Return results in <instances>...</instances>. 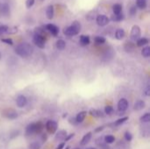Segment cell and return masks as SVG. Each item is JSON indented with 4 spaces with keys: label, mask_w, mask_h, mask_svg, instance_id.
<instances>
[{
    "label": "cell",
    "mask_w": 150,
    "mask_h": 149,
    "mask_svg": "<svg viewBox=\"0 0 150 149\" xmlns=\"http://www.w3.org/2000/svg\"><path fill=\"white\" fill-rule=\"evenodd\" d=\"M33 52V47L31 44L27 43V42H23V43H20L18 44L16 48H15V53L23 57V58H26V57H29L30 55H32Z\"/></svg>",
    "instance_id": "obj_1"
},
{
    "label": "cell",
    "mask_w": 150,
    "mask_h": 149,
    "mask_svg": "<svg viewBox=\"0 0 150 149\" xmlns=\"http://www.w3.org/2000/svg\"><path fill=\"white\" fill-rule=\"evenodd\" d=\"M81 31V24L78 21H74L70 26H68L63 29V33L67 36H76Z\"/></svg>",
    "instance_id": "obj_2"
},
{
    "label": "cell",
    "mask_w": 150,
    "mask_h": 149,
    "mask_svg": "<svg viewBox=\"0 0 150 149\" xmlns=\"http://www.w3.org/2000/svg\"><path fill=\"white\" fill-rule=\"evenodd\" d=\"M33 43L40 48H44L45 47V42H46V40H45V37L42 36V35H39V34H35L34 33V36L33 38Z\"/></svg>",
    "instance_id": "obj_3"
},
{
    "label": "cell",
    "mask_w": 150,
    "mask_h": 149,
    "mask_svg": "<svg viewBox=\"0 0 150 149\" xmlns=\"http://www.w3.org/2000/svg\"><path fill=\"white\" fill-rule=\"evenodd\" d=\"M141 34H142L141 28H140L138 25H134V26L132 27L131 33H130L131 40H134V41H137V40L141 38Z\"/></svg>",
    "instance_id": "obj_4"
},
{
    "label": "cell",
    "mask_w": 150,
    "mask_h": 149,
    "mask_svg": "<svg viewBox=\"0 0 150 149\" xmlns=\"http://www.w3.org/2000/svg\"><path fill=\"white\" fill-rule=\"evenodd\" d=\"M58 125L54 120H48L46 124V129L49 133H54L57 130Z\"/></svg>",
    "instance_id": "obj_5"
},
{
    "label": "cell",
    "mask_w": 150,
    "mask_h": 149,
    "mask_svg": "<svg viewBox=\"0 0 150 149\" xmlns=\"http://www.w3.org/2000/svg\"><path fill=\"white\" fill-rule=\"evenodd\" d=\"M96 21H97V24H98L99 26H105V25H106L109 23L110 19H109V18H108L107 16L101 14V15H98V16H97Z\"/></svg>",
    "instance_id": "obj_6"
},
{
    "label": "cell",
    "mask_w": 150,
    "mask_h": 149,
    "mask_svg": "<svg viewBox=\"0 0 150 149\" xmlns=\"http://www.w3.org/2000/svg\"><path fill=\"white\" fill-rule=\"evenodd\" d=\"M128 108V102L126 98H121L118 103V111L124 113Z\"/></svg>",
    "instance_id": "obj_7"
},
{
    "label": "cell",
    "mask_w": 150,
    "mask_h": 149,
    "mask_svg": "<svg viewBox=\"0 0 150 149\" xmlns=\"http://www.w3.org/2000/svg\"><path fill=\"white\" fill-rule=\"evenodd\" d=\"M3 115L9 119H15L18 117V113L13 109H6L3 112Z\"/></svg>",
    "instance_id": "obj_8"
},
{
    "label": "cell",
    "mask_w": 150,
    "mask_h": 149,
    "mask_svg": "<svg viewBox=\"0 0 150 149\" xmlns=\"http://www.w3.org/2000/svg\"><path fill=\"white\" fill-rule=\"evenodd\" d=\"M46 29L47 31H48L53 36H57L59 33V27L54 24H47L46 25Z\"/></svg>",
    "instance_id": "obj_9"
},
{
    "label": "cell",
    "mask_w": 150,
    "mask_h": 149,
    "mask_svg": "<svg viewBox=\"0 0 150 149\" xmlns=\"http://www.w3.org/2000/svg\"><path fill=\"white\" fill-rule=\"evenodd\" d=\"M10 14V7L6 3L0 2V16H8Z\"/></svg>",
    "instance_id": "obj_10"
},
{
    "label": "cell",
    "mask_w": 150,
    "mask_h": 149,
    "mask_svg": "<svg viewBox=\"0 0 150 149\" xmlns=\"http://www.w3.org/2000/svg\"><path fill=\"white\" fill-rule=\"evenodd\" d=\"M37 133V128H36V123H32V124H29L27 126H26V129H25V134L27 136H30V135H33Z\"/></svg>",
    "instance_id": "obj_11"
},
{
    "label": "cell",
    "mask_w": 150,
    "mask_h": 149,
    "mask_svg": "<svg viewBox=\"0 0 150 149\" xmlns=\"http://www.w3.org/2000/svg\"><path fill=\"white\" fill-rule=\"evenodd\" d=\"M67 131L66 130H61L59 131L56 134H55V137H54V141L56 142H60V141H64L65 138L67 137Z\"/></svg>",
    "instance_id": "obj_12"
},
{
    "label": "cell",
    "mask_w": 150,
    "mask_h": 149,
    "mask_svg": "<svg viewBox=\"0 0 150 149\" xmlns=\"http://www.w3.org/2000/svg\"><path fill=\"white\" fill-rule=\"evenodd\" d=\"M26 103H27V99H26V97H25V96H23V95H19V96L17 97V99H16V104H17V105H18L19 108L25 107V105H26Z\"/></svg>",
    "instance_id": "obj_13"
},
{
    "label": "cell",
    "mask_w": 150,
    "mask_h": 149,
    "mask_svg": "<svg viewBox=\"0 0 150 149\" xmlns=\"http://www.w3.org/2000/svg\"><path fill=\"white\" fill-rule=\"evenodd\" d=\"M89 113L91 116H92L94 118H102L105 116L104 113L102 112V111L98 110V109H91V110H90Z\"/></svg>",
    "instance_id": "obj_14"
},
{
    "label": "cell",
    "mask_w": 150,
    "mask_h": 149,
    "mask_svg": "<svg viewBox=\"0 0 150 149\" xmlns=\"http://www.w3.org/2000/svg\"><path fill=\"white\" fill-rule=\"evenodd\" d=\"M54 15V9L53 5H48L46 9V16L48 19H52Z\"/></svg>",
    "instance_id": "obj_15"
},
{
    "label": "cell",
    "mask_w": 150,
    "mask_h": 149,
    "mask_svg": "<svg viewBox=\"0 0 150 149\" xmlns=\"http://www.w3.org/2000/svg\"><path fill=\"white\" fill-rule=\"evenodd\" d=\"M146 106V103L143 100H138L135 102L134 105V109L135 111H141L142 109H144Z\"/></svg>",
    "instance_id": "obj_16"
},
{
    "label": "cell",
    "mask_w": 150,
    "mask_h": 149,
    "mask_svg": "<svg viewBox=\"0 0 150 149\" xmlns=\"http://www.w3.org/2000/svg\"><path fill=\"white\" fill-rule=\"evenodd\" d=\"M91 136H92V133H91V132L87 133L83 137V139L81 140L80 144H81L82 146H85V145H87V144L90 142V141H91Z\"/></svg>",
    "instance_id": "obj_17"
},
{
    "label": "cell",
    "mask_w": 150,
    "mask_h": 149,
    "mask_svg": "<svg viewBox=\"0 0 150 149\" xmlns=\"http://www.w3.org/2000/svg\"><path fill=\"white\" fill-rule=\"evenodd\" d=\"M91 43L90 36L88 35H81L80 36V44L82 46H87Z\"/></svg>",
    "instance_id": "obj_18"
},
{
    "label": "cell",
    "mask_w": 150,
    "mask_h": 149,
    "mask_svg": "<svg viewBox=\"0 0 150 149\" xmlns=\"http://www.w3.org/2000/svg\"><path fill=\"white\" fill-rule=\"evenodd\" d=\"M86 115H87V112H85V111L80 112L76 115V122H77V123H82V122H83V120L85 119Z\"/></svg>",
    "instance_id": "obj_19"
},
{
    "label": "cell",
    "mask_w": 150,
    "mask_h": 149,
    "mask_svg": "<svg viewBox=\"0 0 150 149\" xmlns=\"http://www.w3.org/2000/svg\"><path fill=\"white\" fill-rule=\"evenodd\" d=\"M112 11H113V13L115 15L122 13V5L120 4H115L112 6Z\"/></svg>",
    "instance_id": "obj_20"
},
{
    "label": "cell",
    "mask_w": 150,
    "mask_h": 149,
    "mask_svg": "<svg viewBox=\"0 0 150 149\" xmlns=\"http://www.w3.org/2000/svg\"><path fill=\"white\" fill-rule=\"evenodd\" d=\"M125 34H126V32H125V31L123 30V29H121V28H120V29H118L116 32H115V38L117 39V40H122L124 37H125Z\"/></svg>",
    "instance_id": "obj_21"
},
{
    "label": "cell",
    "mask_w": 150,
    "mask_h": 149,
    "mask_svg": "<svg viewBox=\"0 0 150 149\" xmlns=\"http://www.w3.org/2000/svg\"><path fill=\"white\" fill-rule=\"evenodd\" d=\"M55 46H56V48L58 50H63L65 48V47H66V42L63 40H58L56 41Z\"/></svg>",
    "instance_id": "obj_22"
},
{
    "label": "cell",
    "mask_w": 150,
    "mask_h": 149,
    "mask_svg": "<svg viewBox=\"0 0 150 149\" xmlns=\"http://www.w3.org/2000/svg\"><path fill=\"white\" fill-rule=\"evenodd\" d=\"M138 8L143 10L147 7V0H136V5Z\"/></svg>",
    "instance_id": "obj_23"
},
{
    "label": "cell",
    "mask_w": 150,
    "mask_h": 149,
    "mask_svg": "<svg viewBox=\"0 0 150 149\" xmlns=\"http://www.w3.org/2000/svg\"><path fill=\"white\" fill-rule=\"evenodd\" d=\"M149 43V40L147 38H140L137 41H136V44L138 47H143V46H146L147 44Z\"/></svg>",
    "instance_id": "obj_24"
},
{
    "label": "cell",
    "mask_w": 150,
    "mask_h": 149,
    "mask_svg": "<svg viewBox=\"0 0 150 149\" xmlns=\"http://www.w3.org/2000/svg\"><path fill=\"white\" fill-rule=\"evenodd\" d=\"M111 19H112V21H114V22H120V21H122V20L124 19V15H123L122 13L118 14V15H115V14H114V15L112 16Z\"/></svg>",
    "instance_id": "obj_25"
},
{
    "label": "cell",
    "mask_w": 150,
    "mask_h": 149,
    "mask_svg": "<svg viewBox=\"0 0 150 149\" xmlns=\"http://www.w3.org/2000/svg\"><path fill=\"white\" fill-rule=\"evenodd\" d=\"M134 47H135V46L132 42H127L125 45V50L127 52H133L134 50Z\"/></svg>",
    "instance_id": "obj_26"
},
{
    "label": "cell",
    "mask_w": 150,
    "mask_h": 149,
    "mask_svg": "<svg viewBox=\"0 0 150 149\" xmlns=\"http://www.w3.org/2000/svg\"><path fill=\"white\" fill-rule=\"evenodd\" d=\"M142 54L145 58H149L150 56V47H145L142 50Z\"/></svg>",
    "instance_id": "obj_27"
},
{
    "label": "cell",
    "mask_w": 150,
    "mask_h": 149,
    "mask_svg": "<svg viewBox=\"0 0 150 149\" xmlns=\"http://www.w3.org/2000/svg\"><path fill=\"white\" fill-rule=\"evenodd\" d=\"M104 140L106 144H112L115 141V137L112 135H106Z\"/></svg>",
    "instance_id": "obj_28"
},
{
    "label": "cell",
    "mask_w": 150,
    "mask_h": 149,
    "mask_svg": "<svg viewBox=\"0 0 150 149\" xmlns=\"http://www.w3.org/2000/svg\"><path fill=\"white\" fill-rule=\"evenodd\" d=\"M140 120H141V122H142V123H149L150 121V114L149 113H148V112L145 113L143 116L141 117Z\"/></svg>",
    "instance_id": "obj_29"
},
{
    "label": "cell",
    "mask_w": 150,
    "mask_h": 149,
    "mask_svg": "<svg viewBox=\"0 0 150 149\" xmlns=\"http://www.w3.org/2000/svg\"><path fill=\"white\" fill-rule=\"evenodd\" d=\"M94 40H95V42H96L97 44H98V45L104 44V43L105 42V39L104 37H102V36H97V37H95Z\"/></svg>",
    "instance_id": "obj_30"
},
{
    "label": "cell",
    "mask_w": 150,
    "mask_h": 149,
    "mask_svg": "<svg viewBox=\"0 0 150 149\" xmlns=\"http://www.w3.org/2000/svg\"><path fill=\"white\" fill-rule=\"evenodd\" d=\"M127 119H128V117H123V118L118 119V120L114 123V125H115V126H120V125L124 124L125 122H127Z\"/></svg>",
    "instance_id": "obj_31"
},
{
    "label": "cell",
    "mask_w": 150,
    "mask_h": 149,
    "mask_svg": "<svg viewBox=\"0 0 150 149\" xmlns=\"http://www.w3.org/2000/svg\"><path fill=\"white\" fill-rule=\"evenodd\" d=\"M18 32V27L17 26H12V27H8L6 33L8 34H14Z\"/></svg>",
    "instance_id": "obj_32"
},
{
    "label": "cell",
    "mask_w": 150,
    "mask_h": 149,
    "mask_svg": "<svg viewBox=\"0 0 150 149\" xmlns=\"http://www.w3.org/2000/svg\"><path fill=\"white\" fill-rule=\"evenodd\" d=\"M112 112H113V108H112V105H106V106H105V112L106 114H111V113H112Z\"/></svg>",
    "instance_id": "obj_33"
},
{
    "label": "cell",
    "mask_w": 150,
    "mask_h": 149,
    "mask_svg": "<svg viewBox=\"0 0 150 149\" xmlns=\"http://www.w3.org/2000/svg\"><path fill=\"white\" fill-rule=\"evenodd\" d=\"M125 140H126L127 141H131L133 140V135H132V133H129V132H126V133H125Z\"/></svg>",
    "instance_id": "obj_34"
},
{
    "label": "cell",
    "mask_w": 150,
    "mask_h": 149,
    "mask_svg": "<svg viewBox=\"0 0 150 149\" xmlns=\"http://www.w3.org/2000/svg\"><path fill=\"white\" fill-rule=\"evenodd\" d=\"M8 29V26L5 25H0V35L6 33V31Z\"/></svg>",
    "instance_id": "obj_35"
},
{
    "label": "cell",
    "mask_w": 150,
    "mask_h": 149,
    "mask_svg": "<svg viewBox=\"0 0 150 149\" xmlns=\"http://www.w3.org/2000/svg\"><path fill=\"white\" fill-rule=\"evenodd\" d=\"M35 0H26L25 1V6L27 9H30L31 7H33V5L34 4Z\"/></svg>",
    "instance_id": "obj_36"
},
{
    "label": "cell",
    "mask_w": 150,
    "mask_h": 149,
    "mask_svg": "<svg viewBox=\"0 0 150 149\" xmlns=\"http://www.w3.org/2000/svg\"><path fill=\"white\" fill-rule=\"evenodd\" d=\"M2 42L5 43V44H7V45H11V46H12V45H13V41H12V40H11V39H10V38L2 39Z\"/></svg>",
    "instance_id": "obj_37"
},
{
    "label": "cell",
    "mask_w": 150,
    "mask_h": 149,
    "mask_svg": "<svg viewBox=\"0 0 150 149\" xmlns=\"http://www.w3.org/2000/svg\"><path fill=\"white\" fill-rule=\"evenodd\" d=\"M29 148L30 149H40V144H38L37 142H33V143H32V144L30 145Z\"/></svg>",
    "instance_id": "obj_38"
},
{
    "label": "cell",
    "mask_w": 150,
    "mask_h": 149,
    "mask_svg": "<svg viewBox=\"0 0 150 149\" xmlns=\"http://www.w3.org/2000/svg\"><path fill=\"white\" fill-rule=\"evenodd\" d=\"M130 14L132 15V16H134V15H136V13H137V8H136V6L134 5V6H132L131 8H130Z\"/></svg>",
    "instance_id": "obj_39"
},
{
    "label": "cell",
    "mask_w": 150,
    "mask_h": 149,
    "mask_svg": "<svg viewBox=\"0 0 150 149\" xmlns=\"http://www.w3.org/2000/svg\"><path fill=\"white\" fill-rule=\"evenodd\" d=\"M19 132L18 131H13L11 134H10V139H14L15 137H17L18 135Z\"/></svg>",
    "instance_id": "obj_40"
},
{
    "label": "cell",
    "mask_w": 150,
    "mask_h": 149,
    "mask_svg": "<svg viewBox=\"0 0 150 149\" xmlns=\"http://www.w3.org/2000/svg\"><path fill=\"white\" fill-rule=\"evenodd\" d=\"M74 136H75V133H70L69 135H67V137H66V138H65V140H64V142H67V141H70Z\"/></svg>",
    "instance_id": "obj_41"
},
{
    "label": "cell",
    "mask_w": 150,
    "mask_h": 149,
    "mask_svg": "<svg viewBox=\"0 0 150 149\" xmlns=\"http://www.w3.org/2000/svg\"><path fill=\"white\" fill-rule=\"evenodd\" d=\"M104 129H105V126H98V128H96V129L94 130V132H95V133H100V132H102Z\"/></svg>",
    "instance_id": "obj_42"
},
{
    "label": "cell",
    "mask_w": 150,
    "mask_h": 149,
    "mask_svg": "<svg viewBox=\"0 0 150 149\" xmlns=\"http://www.w3.org/2000/svg\"><path fill=\"white\" fill-rule=\"evenodd\" d=\"M69 121V123L72 124V125H76V124H77V122H76V118H70Z\"/></svg>",
    "instance_id": "obj_43"
},
{
    "label": "cell",
    "mask_w": 150,
    "mask_h": 149,
    "mask_svg": "<svg viewBox=\"0 0 150 149\" xmlns=\"http://www.w3.org/2000/svg\"><path fill=\"white\" fill-rule=\"evenodd\" d=\"M64 147H65V142H62V143H60V144L57 146L56 149H63L64 148Z\"/></svg>",
    "instance_id": "obj_44"
},
{
    "label": "cell",
    "mask_w": 150,
    "mask_h": 149,
    "mask_svg": "<svg viewBox=\"0 0 150 149\" xmlns=\"http://www.w3.org/2000/svg\"><path fill=\"white\" fill-rule=\"evenodd\" d=\"M149 92H150L149 87L148 86V87H147V89H146V90H145V91H144V95H145V96H147V97H149L150 94Z\"/></svg>",
    "instance_id": "obj_45"
},
{
    "label": "cell",
    "mask_w": 150,
    "mask_h": 149,
    "mask_svg": "<svg viewBox=\"0 0 150 149\" xmlns=\"http://www.w3.org/2000/svg\"><path fill=\"white\" fill-rule=\"evenodd\" d=\"M41 139H42V142H46V141H47V135L45 133H43L41 135Z\"/></svg>",
    "instance_id": "obj_46"
},
{
    "label": "cell",
    "mask_w": 150,
    "mask_h": 149,
    "mask_svg": "<svg viewBox=\"0 0 150 149\" xmlns=\"http://www.w3.org/2000/svg\"><path fill=\"white\" fill-rule=\"evenodd\" d=\"M67 116H68V114H67V113H64V114L62 115V117H63V118H66Z\"/></svg>",
    "instance_id": "obj_47"
},
{
    "label": "cell",
    "mask_w": 150,
    "mask_h": 149,
    "mask_svg": "<svg viewBox=\"0 0 150 149\" xmlns=\"http://www.w3.org/2000/svg\"><path fill=\"white\" fill-rule=\"evenodd\" d=\"M65 149H70V147H69V146H68V147H66V148H65Z\"/></svg>",
    "instance_id": "obj_48"
},
{
    "label": "cell",
    "mask_w": 150,
    "mask_h": 149,
    "mask_svg": "<svg viewBox=\"0 0 150 149\" xmlns=\"http://www.w3.org/2000/svg\"><path fill=\"white\" fill-rule=\"evenodd\" d=\"M1 57H2V55H1V54H0V60H1Z\"/></svg>",
    "instance_id": "obj_49"
},
{
    "label": "cell",
    "mask_w": 150,
    "mask_h": 149,
    "mask_svg": "<svg viewBox=\"0 0 150 149\" xmlns=\"http://www.w3.org/2000/svg\"><path fill=\"white\" fill-rule=\"evenodd\" d=\"M90 149H97V148H91Z\"/></svg>",
    "instance_id": "obj_50"
},
{
    "label": "cell",
    "mask_w": 150,
    "mask_h": 149,
    "mask_svg": "<svg viewBox=\"0 0 150 149\" xmlns=\"http://www.w3.org/2000/svg\"><path fill=\"white\" fill-rule=\"evenodd\" d=\"M74 149H80V148H74Z\"/></svg>",
    "instance_id": "obj_51"
}]
</instances>
